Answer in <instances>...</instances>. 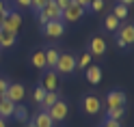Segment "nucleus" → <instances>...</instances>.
<instances>
[{
	"instance_id": "f257e3e1",
	"label": "nucleus",
	"mask_w": 134,
	"mask_h": 127,
	"mask_svg": "<svg viewBox=\"0 0 134 127\" xmlns=\"http://www.w3.org/2000/svg\"><path fill=\"white\" fill-rule=\"evenodd\" d=\"M22 28V15L18 11H11L4 20H0V30L2 32H11V35H18Z\"/></svg>"
},
{
	"instance_id": "f03ea898",
	"label": "nucleus",
	"mask_w": 134,
	"mask_h": 127,
	"mask_svg": "<svg viewBox=\"0 0 134 127\" xmlns=\"http://www.w3.org/2000/svg\"><path fill=\"white\" fill-rule=\"evenodd\" d=\"M54 71L56 73H74V71H76V58H74L69 52H61Z\"/></svg>"
},
{
	"instance_id": "7ed1b4c3",
	"label": "nucleus",
	"mask_w": 134,
	"mask_h": 127,
	"mask_svg": "<svg viewBox=\"0 0 134 127\" xmlns=\"http://www.w3.org/2000/svg\"><path fill=\"white\" fill-rule=\"evenodd\" d=\"M82 15H85V9L82 7H78L76 2L71 0V4L67 7V9H63L61 11V22L65 24H74V22H78V20H82Z\"/></svg>"
},
{
	"instance_id": "20e7f679",
	"label": "nucleus",
	"mask_w": 134,
	"mask_h": 127,
	"mask_svg": "<svg viewBox=\"0 0 134 127\" xmlns=\"http://www.w3.org/2000/svg\"><path fill=\"white\" fill-rule=\"evenodd\" d=\"M67 112H69V108H67V104L58 99L56 104H54L52 108L48 110V116L52 118V123H61V121H65V118H67Z\"/></svg>"
},
{
	"instance_id": "39448f33",
	"label": "nucleus",
	"mask_w": 134,
	"mask_h": 127,
	"mask_svg": "<svg viewBox=\"0 0 134 127\" xmlns=\"http://www.w3.org/2000/svg\"><path fill=\"white\" fill-rule=\"evenodd\" d=\"M24 95H26V88H24V84H9L7 86V93H4V97L13 101L15 106L20 104V101L24 99Z\"/></svg>"
},
{
	"instance_id": "423d86ee",
	"label": "nucleus",
	"mask_w": 134,
	"mask_h": 127,
	"mask_svg": "<svg viewBox=\"0 0 134 127\" xmlns=\"http://www.w3.org/2000/svg\"><path fill=\"white\" fill-rule=\"evenodd\" d=\"M41 88H43L46 93H56V88H58V73L54 69L46 71L43 80H41Z\"/></svg>"
},
{
	"instance_id": "0eeeda50",
	"label": "nucleus",
	"mask_w": 134,
	"mask_h": 127,
	"mask_svg": "<svg viewBox=\"0 0 134 127\" xmlns=\"http://www.w3.org/2000/svg\"><path fill=\"white\" fill-rule=\"evenodd\" d=\"M87 52H89L91 56H104V54H106V41L99 37V35L91 37V41H89V50H87Z\"/></svg>"
},
{
	"instance_id": "6e6552de",
	"label": "nucleus",
	"mask_w": 134,
	"mask_h": 127,
	"mask_svg": "<svg viewBox=\"0 0 134 127\" xmlns=\"http://www.w3.org/2000/svg\"><path fill=\"white\" fill-rule=\"evenodd\" d=\"M82 110H85L87 114H99V110H102V101H99L95 95H87L82 99Z\"/></svg>"
},
{
	"instance_id": "1a4fd4ad",
	"label": "nucleus",
	"mask_w": 134,
	"mask_h": 127,
	"mask_svg": "<svg viewBox=\"0 0 134 127\" xmlns=\"http://www.w3.org/2000/svg\"><path fill=\"white\" fill-rule=\"evenodd\" d=\"M119 106H125V93L123 90H110L106 95V110L119 108Z\"/></svg>"
},
{
	"instance_id": "9d476101",
	"label": "nucleus",
	"mask_w": 134,
	"mask_h": 127,
	"mask_svg": "<svg viewBox=\"0 0 134 127\" xmlns=\"http://www.w3.org/2000/svg\"><path fill=\"white\" fill-rule=\"evenodd\" d=\"M43 32L50 39H58V37H63V32H65V24L63 22H48L43 26Z\"/></svg>"
},
{
	"instance_id": "9b49d317",
	"label": "nucleus",
	"mask_w": 134,
	"mask_h": 127,
	"mask_svg": "<svg viewBox=\"0 0 134 127\" xmlns=\"http://www.w3.org/2000/svg\"><path fill=\"white\" fill-rule=\"evenodd\" d=\"M85 75H87L89 84H99V80H102V69H99L97 65H89L85 69Z\"/></svg>"
},
{
	"instance_id": "f8f14e48",
	"label": "nucleus",
	"mask_w": 134,
	"mask_h": 127,
	"mask_svg": "<svg viewBox=\"0 0 134 127\" xmlns=\"http://www.w3.org/2000/svg\"><path fill=\"white\" fill-rule=\"evenodd\" d=\"M46 69H54L56 63H58V56H61V52H58L56 47H46Z\"/></svg>"
},
{
	"instance_id": "ddd939ff",
	"label": "nucleus",
	"mask_w": 134,
	"mask_h": 127,
	"mask_svg": "<svg viewBox=\"0 0 134 127\" xmlns=\"http://www.w3.org/2000/svg\"><path fill=\"white\" fill-rule=\"evenodd\" d=\"M117 32H119L117 37H121L125 45H132V41H134V26H132V24H125V26H119V30H117Z\"/></svg>"
},
{
	"instance_id": "4468645a",
	"label": "nucleus",
	"mask_w": 134,
	"mask_h": 127,
	"mask_svg": "<svg viewBox=\"0 0 134 127\" xmlns=\"http://www.w3.org/2000/svg\"><path fill=\"white\" fill-rule=\"evenodd\" d=\"M13 110H15V104H13V101H9L7 97H0V118L13 116Z\"/></svg>"
},
{
	"instance_id": "2eb2a0df",
	"label": "nucleus",
	"mask_w": 134,
	"mask_h": 127,
	"mask_svg": "<svg viewBox=\"0 0 134 127\" xmlns=\"http://www.w3.org/2000/svg\"><path fill=\"white\" fill-rule=\"evenodd\" d=\"M28 127H54V123H52V118L48 116V112H39L35 116V121H32Z\"/></svg>"
},
{
	"instance_id": "dca6fc26",
	"label": "nucleus",
	"mask_w": 134,
	"mask_h": 127,
	"mask_svg": "<svg viewBox=\"0 0 134 127\" xmlns=\"http://www.w3.org/2000/svg\"><path fill=\"white\" fill-rule=\"evenodd\" d=\"M30 65L37 67V69H46V52H43V50L32 52V56H30Z\"/></svg>"
},
{
	"instance_id": "f3484780",
	"label": "nucleus",
	"mask_w": 134,
	"mask_h": 127,
	"mask_svg": "<svg viewBox=\"0 0 134 127\" xmlns=\"http://www.w3.org/2000/svg\"><path fill=\"white\" fill-rule=\"evenodd\" d=\"M56 101H58V93H46L43 99H41V108H43V112H48Z\"/></svg>"
},
{
	"instance_id": "a211bd4d",
	"label": "nucleus",
	"mask_w": 134,
	"mask_h": 127,
	"mask_svg": "<svg viewBox=\"0 0 134 127\" xmlns=\"http://www.w3.org/2000/svg\"><path fill=\"white\" fill-rule=\"evenodd\" d=\"M15 37L18 35H11V32H2L0 30V47H13V43H15Z\"/></svg>"
},
{
	"instance_id": "6ab92c4d",
	"label": "nucleus",
	"mask_w": 134,
	"mask_h": 127,
	"mask_svg": "<svg viewBox=\"0 0 134 127\" xmlns=\"http://www.w3.org/2000/svg\"><path fill=\"white\" fill-rule=\"evenodd\" d=\"M123 114H125V106L106 110V118H110V121H119V118H123Z\"/></svg>"
},
{
	"instance_id": "aec40b11",
	"label": "nucleus",
	"mask_w": 134,
	"mask_h": 127,
	"mask_svg": "<svg viewBox=\"0 0 134 127\" xmlns=\"http://www.w3.org/2000/svg\"><path fill=\"white\" fill-rule=\"evenodd\" d=\"M104 26H106V30L117 32V30H119V20H117L115 15H106V20H104Z\"/></svg>"
},
{
	"instance_id": "412c9836",
	"label": "nucleus",
	"mask_w": 134,
	"mask_h": 127,
	"mask_svg": "<svg viewBox=\"0 0 134 127\" xmlns=\"http://www.w3.org/2000/svg\"><path fill=\"white\" fill-rule=\"evenodd\" d=\"M113 15L121 22L123 17H128V7H125V4H121V2H117V4H115V9H113Z\"/></svg>"
},
{
	"instance_id": "4be33fe9",
	"label": "nucleus",
	"mask_w": 134,
	"mask_h": 127,
	"mask_svg": "<svg viewBox=\"0 0 134 127\" xmlns=\"http://www.w3.org/2000/svg\"><path fill=\"white\" fill-rule=\"evenodd\" d=\"M91 58H93V56H91L89 52H85V54L76 61V69H87V67L91 65Z\"/></svg>"
},
{
	"instance_id": "5701e85b",
	"label": "nucleus",
	"mask_w": 134,
	"mask_h": 127,
	"mask_svg": "<svg viewBox=\"0 0 134 127\" xmlns=\"http://www.w3.org/2000/svg\"><path fill=\"white\" fill-rule=\"evenodd\" d=\"M13 116H15V121H26V118H28V110L20 104V106H15V110H13Z\"/></svg>"
},
{
	"instance_id": "b1692460",
	"label": "nucleus",
	"mask_w": 134,
	"mask_h": 127,
	"mask_svg": "<svg viewBox=\"0 0 134 127\" xmlns=\"http://www.w3.org/2000/svg\"><path fill=\"white\" fill-rule=\"evenodd\" d=\"M48 2H50V0H30V9H35V13H39Z\"/></svg>"
},
{
	"instance_id": "393cba45",
	"label": "nucleus",
	"mask_w": 134,
	"mask_h": 127,
	"mask_svg": "<svg viewBox=\"0 0 134 127\" xmlns=\"http://www.w3.org/2000/svg\"><path fill=\"white\" fill-rule=\"evenodd\" d=\"M43 95H46V90L41 88V86H37L35 90H32V99H35V104H41V99H43Z\"/></svg>"
},
{
	"instance_id": "a878e982",
	"label": "nucleus",
	"mask_w": 134,
	"mask_h": 127,
	"mask_svg": "<svg viewBox=\"0 0 134 127\" xmlns=\"http://www.w3.org/2000/svg\"><path fill=\"white\" fill-rule=\"evenodd\" d=\"M89 9H91V11H95V13H99V11L104 9V0H91Z\"/></svg>"
},
{
	"instance_id": "bb28decb",
	"label": "nucleus",
	"mask_w": 134,
	"mask_h": 127,
	"mask_svg": "<svg viewBox=\"0 0 134 127\" xmlns=\"http://www.w3.org/2000/svg\"><path fill=\"white\" fill-rule=\"evenodd\" d=\"M54 4H56V7H58V9H61V11H63V9H67V7H69V4H71V0H54Z\"/></svg>"
},
{
	"instance_id": "cd10ccee",
	"label": "nucleus",
	"mask_w": 134,
	"mask_h": 127,
	"mask_svg": "<svg viewBox=\"0 0 134 127\" xmlns=\"http://www.w3.org/2000/svg\"><path fill=\"white\" fill-rule=\"evenodd\" d=\"M7 86H9V82H7L4 78H0V97H4V93H7Z\"/></svg>"
},
{
	"instance_id": "c85d7f7f",
	"label": "nucleus",
	"mask_w": 134,
	"mask_h": 127,
	"mask_svg": "<svg viewBox=\"0 0 134 127\" xmlns=\"http://www.w3.org/2000/svg\"><path fill=\"white\" fill-rule=\"evenodd\" d=\"M15 4L20 9H30V0H15Z\"/></svg>"
},
{
	"instance_id": "c756f323",
	"label": "nucleus",
	"mask_w": 134,
	"mask_h": 127,
	"mask_svg": "<svg viewBox=\"0 0 134 127\" xmlns=\"http://www.w3.org/2000/svg\"><path fill=\"white\" fill-rule=\"evenodd\" d=\"M102 127H119V121H110V118H106L102 123Z\"/></svg>"
},
{
	"instance_id": "7c9ffc66",
	"label": "nucleus",
	"mask_w": 134,
	"mask_h": 127,
	"mask_svg": "<svg viewBox=\"0 0 134 127\" xmlns=\"http://www.w3.org/2000/svg\"><path fill=\"white\" fill-rule=\"evenodd\" d=\"M78 7H82V9H89V4H91V0H74Z\"/></svg>"
},
{
	"instance_id": "2f4dec72",
	"label": "nucleus",
	"mask_w": 134,
	"mask_h": 127,
	"mask_svg": "<svg viewBox=\"0 0 134 127\" xmlns=\"http://www.w3.org/2000/svg\"><path fill=\"white\" fill-rule=\"evenodd\" d=\"M117 45H119V47H128V45L123 43V39H121V37H117Z\"/></svg>"
},
{
	"instance_id": "473e14b6",
	"label": "nucleus",
	"mask_w": 134,
	"mask_h": 127,
	"mask_svg": "<svg viewBox=\"0 0 134 127\" xmlns=\"http://www.w3.org/2000/svg\"><path fill=\"white\" fill-rule=\"evenodd\" d=\"M119 2H121V4H125V7H130V4L134 2V0H119Z\"/></svg>"
},
{
	"instance_id": "72a5a7b5",
	"label": "nucleus",
	"mask_w": 134,
	"mask_h": 127,
	"mask_svg": "<svg viewBox=\"0 0 134 127\" xmlns=\"http://www.w3.org/2000/svg\"><path fill=\"white\" fill-rule=\"evenodd\" d=\"M0 127H7V123H4V118H0Z\"/></svg>"
}]
</instances>
